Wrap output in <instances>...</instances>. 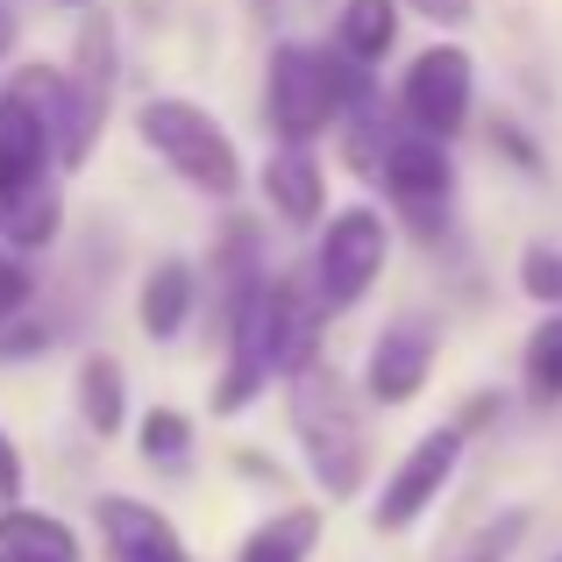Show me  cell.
Instances as JSON below:
<instances>
[{
    "label": "cell",
    "instance_id": "7402d4cb",
    "mask_svg": "<svg viewBox=\"0 0 562 562\" xmlns=\"http://www.w3.org/2000/svg\"><path fill=\"white\" fill-rule=\"evenodd\" d=\"M520 285L535 292L541 306H562V257L555 249H527L520 257Z\"/></svg>",
    "mask_w": 562,
    "mask_h": 562
},
{
    "label": "cell",
    "instance_id": "f1b7e54d",
    "mask_svg": "<svg viewBox=\"0 0 562 562\" xmlns=\"http://www.w3.org/2000/svg\"><path fill=\"white\" fill-rule=\"evenodd\" d=\"M0 562H14V555H0Z\"/></svg>",
    "mask_w": 562,
    "mask_h": 562
},
{
    "label": "cell",
    "instance_id": "30bf717a",
    "mask_svg": "<svg viewBox=\"0 0 562 562\" xmlns=\"http://www.w3.org/2000/svg\"><path fill=\"white\" fill-rule=\"evenodd\" d=\"M93 520H100V549H108V562H192L179 527H171L165 513H150L143 498L108 492L93 506Z\"/></svg>",
    "mask_w": 562,
    "mask_h": 562
},
{
    "label": "cell",
    "instance_id": "ac0fdd59",
    "mask_svg": "<svg viewBox=\"0 0 562 562\" xmlns=\"http://www.w3.org/2000/svg\"><path fill=\"white\" fill-rule=\"evenodd\" d=\"M398 43V0H349L342 8V57H384Z\"/></svg>",
    "mask_w": 562,
    "mask_h": 562
},
{
    "label": "cell",
    "instance_id": "cb8c5ba5",
    "mask_svg": "<svg viewBox=\"0 0 562 562\" xmlns=\"http://www.w3.org/2000/svg\"><path fill=\"white\" fill-rule=\"evenodd\" d=\"M29 292H36V285H29V271L14 257H0V328H8V321L29 306Z\"/></svg>",
    "mask_w": 562,
    "mask_h": 562
},
{
    "label": "cell",
    "instance_id": "9a60e30c",
    "mask_svg": "<svg viewBox=\"0 0 562 562\" xmlns=\"http://www.w3.org/2000/svg\"><path fill=\"white\" fill-rule=\"evenodd\" d=\"M186 314H192V263L186 257H165L150 278H143V300H136V321H143V335H179L186 328Z\"/></svg>",
    "mask_w": 562,
    "mask_h": 562
},
{
    "label": "cell",
    "instance_id": "d6986e66",
    "mask_svg": "<svg viewBox=\"0 0 562 562\" xmlns=\"http://www.w3.org/2000/svg\"><path fill=\"white\" fill-rule=\"evenodd\" d=\"M122 363L114 357H86L79 363V413H86V427H93V435H114V427H122Z\"/></svg>",
    "mask_w": 562,
    "mask_h": 562
},
{
    "label": "cell",
    "instance_id": "5bb4252c",
    "mask_svg": "<svg viewBox=\"0 0 562 562\" xmlns=\"http://www.w3.org/2000/svg\"><path fill=\"white\" fill-rule=\"evenodd\" d=\"M321 165H314V150H278L271 165H263V200L278 206L285 221H321Z\"/></svg>",
    "mask_w": 562,
    "mask_h": 562
},
{
    "label": "cell",
    "instance_id": "e0dca14e",
    "mask_svg": "<svg viewBox=\"0 0 562 562\" xmlns=\"http://www.w3.org/2000/svg\"><path fill=\"white\" fill-rule=\"evenodd\" d=\"M314 541H321V513L292 506V513H278V520H263L257 535L243 541V555H235V562H306V555H314Z\"/></svg>",
    "mask_w": 562,
    "mask_h": 562
},
{
    "label": "cell",
    "instance_id": "83f0119b",
    "mask_svg": "<svg viewBox=\"0 0 562 562\" xmlns=\"http://www.w3.org/2000/svg\"><path fill=\"white\" fill-rule=\"evenodd\" d=\"M71 8H86V0H71Z\"/></svg>",
    "mask_w": 562,
    "mask_h": 562
},
{
    "label": "cell",
    "instance_id": "2e32d148",
    "mask_svg": "<svg viewBox=\"0 0 562 562\" xmlns=\"http://www.w3.org/2000/svg\"><path fill=\"white\" fill-rule=\"evenodd\" d=\"M57 221H65V206H57V186H50V179L0 200V235H8L14 249H43V243L57 235Z\"/></svg>",
    "mask_w": 562,
    "mask_h": 562
},
{
    "label": "cell",
    "instance_id": "8fae6325",
    "mask_svg": "<svg viewBox=\"0 0 562 562\" xmlns=\"http://www.w3.org/2000/svg\"><path fill=\"white\" fill-rule=\"evenodd\" d=\"M263 314H271V378H300L306 363H321L314 349V292L300 278H263Z\"/></svg>",
    "mask_w": 562,
    "mask_h": 562
},
{
    "label": "cell",
    "instance_id": "6da1fadb",
    "mask_svg": "<svg viewBox=\"0 0 562 562\" xmlns=\"http://www.w3.org/2000/svg\"><path fill=\"white\" fill-rule=\"evenodd\" d=\"M292 384V435H300L314 484L328 498H357L363 463H371V441H363V413L349 406V384L335 363H306Z\"/></svg>",
    "mask_w": 562,
    "mask_h": 562
},
{
    "label": "cell",
    "instance_id": "4fadbf2b",
    "mask_svg": "<svg viewBox=\"0 0 562 562\" xmlns=\"http://www.w3.org/2000/svg\"><path fill=\"white\" fill-rule=\"evenodd\" d=\"M0 555L14 562H79V535L50 513H29V506H0Z\"/></svg>",
    "mask_w": 562,
    "mask_h": 562
},
{
    "label": "cell",
    "instance_id": "44dd1931",
    "mask_svg": "<svg viewBox=\"0 0 562 562\" xmlns=\"http://www.w3.org/2000/svg\"><path fill=\"white\" fill-rule=\"evenodd\" d=\"M186 449H192V427H186V413L157 406L150 420H143V456H150V463H186Z\"/></svg>",
    "mask_w": 562,
    "mask_h": 562
},
{
    "label": "cell",
    "instance_id": "9c48e42d",
    "mask_svg": "<svg viewBox=\"0 0 562 562\" xmlns=\"http://www.w3.org/2000/svg\"><path fill=\"white\" fill-rule=\"evenodd\" d=\"M427 371H435V321L406 314V321H392V328L371 342L363 392H371V406H406V398L427 384Z\"/></svg>",
    "mask_w": 562,
    "mask_h": 562
},
{
    "label": "cell",
    "instance_id": "ffe728a7",
    "mask_svg": "<svg viewBox=\"0 0 562 562\" xmlns=\"http://www.w3.org/2000/svg\"><path fill=\"white\" fill-rule=\"evenodd\" d=\"M527 384H535L541 398H562V314L541 321L535 342H527Z\"/></svg>",
    "mask_w": 562,
    "mask_h": 562
},
{
    "label": "cell",
    "instance_id": "ba28073f",
    "mask_svg": "<svg viewBox=\"0 0 562 562\" xmlns=\"http://www.w3.org/2000/svg\"><path fill=\"white\" fill-rule=\"evenodd\" d=\"M456 463H463V427H435V435L413 441V449L398 456V470L384 477V492H378V527L384 535H406V527L449 492Z\"/></svg>",
    "mask_w": 562,
    "mask_h": 562
},
{
    "label": "cell",
    "instance_id": "7a4b0ae2",
    "mask_svg": "<svg viewBox=\"0 0 562 562\" xmlns=\"http://www.w3.org/2000/svg\"><path fill=\"white\" fill-rule=\"evenodd\" d=\"M136 128H143V143H150V150L165 157V165L179 171L192 192H214V200H228V192L243 186V157H235L228 128H221L206 108H192V100H179V93L143 100Z\"/></svg>",
    "mask_w": 562,
    "mask_h": 562
},
{
    "label": "cell",
    "instance_id": "8992f818",
    "mask_svg": "<svg viewBox=\"0 0 562 562\" xmlns=\"http://www.w3.org/2000/svg\"><path fill=\"white\" fill-rule=\"evenodd\" d=\"M342 114L328 86V57L306 50V43H278L271 50V128L285 150H314V136Z\"/></svg>",
    "mask_w": 562,
    "mask_h": 562
},
{
    "label": "cell",
    "instance_id": "7c38bea8",
    "mask_svg": "<svg viewBox=\"0 0 562 562\" xmlns=\"http://www.w3.org/2000/svg\"><path fill=\"white\" fill-rule=\"evenodd\" d=\"M384 186H392V200L398 206H413V214H427V206H441L449 200V150L441 143H427V136H392V150H384V171H378Z\"/></svg>",
    "mask_w": 562,
    "mask_h": 562
},
{
    "label": "cell",
    "instance_id": "484cf974",
    "mask_svg": "<svg viewBox=\"0 0 562 562\" xmlns=\"http://www.w3.org/2000/svg\"><path fill=\"white\" fill-rule=\"evenodd\" d=\"M406 8H413V14H427V22H449V29H456V22H470V0H406Z\"/></svg>",
    "mask_w": 562,
    "mask_h": 562
},
{
    "label": "cell",
    "instance_id": "d4e9b609",
    "mask_svg": "<svg viewBox=\"0 0 562 562\" xmlns=\"http://www.w3.org/2000/svg\"><path fill=\"white\" fill-rule=\"evenodd\" d=\"M22 477H29V470H22V449H14L8 427H0V506H14V498H22Z\"/></svg>",
    "mask_w": 562,
    "mask_h": 562
},
{
    "label": "cell",
    "instance_id": "52a82bcc",
    "mask_svg": "<svg viewBox=\"0 0 562 562\" xmlns=\"http://www.w3.org/2000/svg\"><path fill=\"white\" fill-rule=\"evenodd\" d=\"M398 114H406L413 136L449 143L456 128L470 122V57L456 43H435L406 65V86H398Z\"/></svg>",
    "mask_w": 562,
    "mask_h": 562
},
{
    "label": "cell",
    "instance_id": "3957f363",
    "mask_svg": "<svg viewBox=\"0 0 562 562\" xmlns=\"http://www.w3.org/2000/svg\"><path fill=\"white\" fill-rule=\"evenodd\" d=\"M57 108H65V71L22 65L0 86V200L43 186L57 157Z\"/></svg>",
    "mask_w": 562,
    "mask_h": 562
},
{
    "label": "cell",
    "instance_id": "4316f807",
    "mask_svg": "<svg viewBox=\"0 0 562 562\" xmlns=\"http://www.w3.org/2000/svg\"><path fill=\"white\" fill-rule=\"evenodd\" d=\"M8 50H14V8L0 0V57H8Z\"/></svg>",
    "mask_w": 562,
    "mask_h": 562
},
{
    "label": "cell",
    "instance_id": "277c9868",
    "mask_svg": "<svg viewBox=\"0 0 562 562\" xmlns=\"http://www.w3.org/2000/svg\"><path fill=\"white\" fill-rule=\"evenodd\" d=\"M384 243H392V228H384V214H371V206H342L328 221V235L314 249V306L321 314H349L378 285Z\"/></svg>",
    "mask_w": 562,
    "mask_h": 562
},
{
    "label": "cell",
    "instance_id": "5b68a950",
    "mask_svg": "<svg viewBox=\"0 0 562 562\" xmlns=\"http://www.w3.org/2000/svg\"><path fill=\"white\" fill-rule=\"evenodd\" d=\"M108 93H114V29L108 14H86L79 29V57L65 71V108H57V165H86L100 122H108Z\"/></svg>",
    "mask_w": 562,
    "mask_h": 562
},
{
    "label": "cell",
    "instance_id": "603a6c76",
    "mask_svg": "<svg viewBox=\"0 0 562 562\" xmlns=\"http://www.w3.org/2000/svg\"><path fill=\"white\" fill-rule=\"evenodd\" d=\"M513 541H520V513H513V520H498V527H484V535L463 549V562H506Z\"/></svg>",
    "mask_w": 562,
    "mask_h": 562
}]
</instances>
